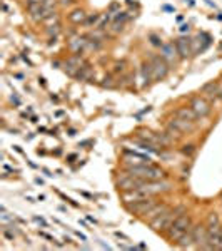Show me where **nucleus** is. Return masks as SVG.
I'll use <instances>...</instances> for the list:
<instances>
[{
  "label": "nucleus",
  "mask_w": 222,
  "mask_h": 251,
  "mask_svg": "<svg viewBox=\"0 0 222 251\" xmlns=\"http://www.w3.org/2000/svg\"><path fill=\"white\" fill-rule=\"evenodd\" d=\"M196 127H197V123L184 121V119L176 117V116H172L171 119L165 123V131H167L172 137H176L177 141H179L180 137L187 136V134H192V132L196 131Z\"/></svg>",
  "instance_id": "4"
},
{
  "label": "nucleus",
  "mask_w": 222,
  "mask_h": 251,
  "mask_svg": "<svg viewBox=\"0 0 222 251\" xmlns=\"http://www.w3.org/2000/svg\"><path fill=\"white\" fill-rule=\"evenodd\" d=\"M184 213H187V206H185V204L171 206V208L165 209L162 214H159L155 220H152L151 223H149V225H151V228L154 229V231L165 234V231L171 228L172 221H174L176 218L179 216V214H184Z\"/></svg>",
  "instance_id": "1"
},
{
  "label": "nucleus",
  "mask_w": 222,
  "mask_h": 251,
  "mask_svg": "<svg viewBox=\"0 0 222 251\" xmlns=\"http://www.w3.org/2000/svg\"><path fill=\"white\" fill-rule=\"evenodd\" d=\"M129 19V12H117V14L114 15V20H117V22H122L126 24Z\"/></svg>",
  "instance_id": "27"
},
{
  "label": "nucleus",
  "mask_w": 222,
  "mask_h": 251,
  "mask_svg": "<svg viewBox=\"0 0 222 251\" xmlns=\"http://www.w3.org/2000/svg\"><path fill=\"white\" fill-rule=\"evenodd\" d=\"M219 201H221V204H222V193H221V198H219Z\"/></svg>",
  "instance_id": "30"
},
{
  "label": "nucleus",
  "mask_w": 222,
  "mask_h": 251,
  "mask_svg": "<svg viewBox=\"0 0 222 251\" xmlns=\"http://www.w3.org/2000/svg\"><path fill=\"white\" fill-rule=\"evenodd\" d=\"M204 223L207 228H217V226H222V218L217 211H211L207 214V218H205Z\"/></svg>",
  "instance_id": "17"
},
{
  "label": "nucleus",
  "mask_w": 222,
  "mask_h": 251,
  "mask_svg": "<svg viewBox=\"0 0 222 251\" xmlns=\"http://www.w3.org/2000/svg\"><path fill=\"white\" fill-rule=\"evenodd\" d=\"M174 46L177 49V54H179L180 60L191 57L192 54V44H191V39L189 37H179L174 40Z\"/></svg>",
  "instance_id": "11"
},
{
  "label": "nucleus",
  "mask_w": 222,
  "mask_h": 251,
  "mask_svg": "<svg viewBox=\"0 0 222 251\" xmlns=\"http://www.w3.org/2000/svg\"><path fill=\"white\" fill-rule=\"evenodd\" d=\"M147 40H149V44H151V46H154V47H159V49H160V47L164 46L162 37H160L159 34H154V32L147 35Z\"/></svg>",
  "instance_id": "22"
},
{
  "label": "nucleus",
  "mask_w": 222,
  "mask_h": 251,
  "mask_svg": "<svg viewBox=\"0 0 222 251\" xmlns=\"http://www.w3.org/2000/svg\"><path fill=\"white\" fill-rule=\"evenodd\" d=\"M74 7H77V0H59V9L70 10Z\"/></svg>",
  "instance_id": "26"
},
{
  "label": "nucleus",
  "mask_w": 222,
  "mask_h": 251,
  "mask_svg": "<svg viewBox=\"0 0 222 251\" xmlns=\"http://www.w3.org/2000/svg\"><path fill=\"white\" fill-rule=\"evenodd\" d=\"M196 151H197V148H196V144H194V143L184 144L182 148H180V152H182L185 157H192L194 154H196Z\"/></svg>",
  "instance_id": "23"
},
{
  "label": "nucleus",
  "mask_w": 222,
  "mask_h": 251,
  "mask_svg": "<svg viewBox=\"0 0 222 251\" xmlns=\"http://www.w3.org/2000/svg\"><path fill=\"white\" fill-rule=\"evenodd\" d=\"M42 7L45 12H52L59 9V0H42Z\"/></svg>",
  "instance_id": "24"
},
{
  "label": "nucleus",
  "mask_w": 222,
  "mask_h": 251,
  "mask_svg": "<svg viewBox=\"0 0 222 251\" xmlns=\"http://www.w3.org/2000/svg\"><path fill=\"white\" fill-rule=\"evenodd\" d=\"M44 34H45L47 37H59V35L62 34V20L55 24H50V25H45L44 27Z\"/></svg>",
  "instance_id": "16"
},
{
  "label": "nucleus",
  "mask_w": 222,
  "mask_h": 251,
  "mask_svg": "<svg viewBox=\"0 0 222 251\" xmlns=\"http://www.w3.org/2000/svg\"><path fill=\"white\" fill-rule=\"evenodd\" d=\"M89 17V14H87V10L84 9V7H74V9H70L68 10V14H67V22L70 24V25H84V22H86V19Z\"/></svg>",
  "instance_id": "10"
},
{
  "label": "nucleus",
  "mask_w": 222,
  "mask_h": 251,
  "mask_svg": "<svg viewBox=\"0 0 222 251\" xmlns=\"http://www.w3.org/2000/svg\"><path fill=\"white\" fill-rule=\"evenodd\" d=\"M140 74H142L145 84H151L152 80H154V69H152L151 60H144V62L140 64Z\"/></svg>",
  "instance_id": "15"
},
{
  "label": "nucleus",
  "mask_w": 222,
  "mask_h": 251,
  "mask_svg": "<svg viewBox=\"0 0 222 251\" xmlns=\"http://www.w3.org/2000/svg\"><path fill=\"white\" fill-rule=\"evenodd\" d=\"M67 40H68V42H67V49L70 50V54L84 55V52L87 50L89 42H87L86 35L77 34V35H74V37H68Z\"/></svg>",
  "instance_id": "8"
},
{
  "label": "nucleus",
  "mask_w": 222,
  "mask_h": 251,
  "mask_svg": "<svg viewBox=\"0 0 222 251\" xmlns=\"http://www.w3.org/2000/svg\"><path fill=\"white\" fill-rule=\"evenodd\" d=\"M124 171L131 176L140 177V179L147 181H157V179H165L167 174L164 169L157 168V166L147 163V164H135V166H124Z\"/></svg>",
  "instance_id": "2"
},
{
  "label": "nucleus",
  "mask_w": 222,
  "mask_h": 251,
  "mask_svg": "<svg viewBox=\"0 0 222 251\" xmlns=\"http://www.w3.org/2000/svg\"><path fill=\"white\" fill-rule=\"evenodd\" d=\"M55 22H60V12L57 10H52V12H45L44 14V19H42V24L44 25H50V24H55Z\"/></svg>",
  "instance_id": "18"
},
{
  "label": "nucleus",
  "mask_w": 222,
  "mask_h": 251,
  "mask_svg": "<svg viewBox=\"0 0 222 251\" xmlns=\"http://www.w3.org/2000/svg\"><path fill=\"white\" fill-rule=\"evenodd\" d=\"M189 107L192 109L194 112H196V116L200 119H205V117H209L212 114V104L211 100L207 99V97H204L202 94H196L192 96L191 99H189Z\"/></svg>",
  "instance_id": "5"
},
{
  "label": "nucleus",
  "mask_w": 222,
  "mask_h": 251,
  "mask_svg": "<svg viewBox=\"0 0 222 251\" xmlns=\"http://www.w3.org/2000/svg\"><path fill=\"white\" fill-rule=\"evenodd\" d=\"M100 14H89V17L86 19V22H84V25L82 27H86V29H92V27H95L99 25V22H100Z\"/></svg>",
  "instance_id": "20"
},
{
  "label": "nucleus",
  "mask_w": 222,
  "mask_h": 251,
  "mask_svg": "<svg viewBox=\"0 0 222 251\" xmlns=\"http://www.w3.org/2000/svg\"><path fill=\"white\" fill-rule=\"evenodd\" d=\"M172 116L180 117V119H184V121H191V123H199V117L196 116V112H194L189 106H180V107H177L176 111L172 112Z\"/></svg>",
  "instance_id": "13"
},
{
  "label": "nucleus",
  "mask_w": 222,
  "mask_h": 251,
  "mask_svg": "<svg viewBox=\"0 0 222 251\" xmlns=\"http://www.w3.org/2000/svg\"><path fill=\"white\" fill-rule=\"evenodd\" d=\"M152 64V69H154V80H164L165 77L169 75V72H171V66H169L165 60L160 57V54H152L151 57H149Z\"/></svg>",
  "instance_id": "7"
},
{
  "label": "nucleus",
  "mask_w": 222,
  "mask_h": 251,
  "mask_svg": "<svg viewBox=\"0 0 222 251\" xmlns=\"http://www.w3.org/2000/svg\"><path fill=\"white\" fill-rule=\"evenodd\" d=\"M100 86L112 89V87H115V86H117V82H114V79H112L111 75H109V77H104V82H100Z\"/></svg>",
  "instance_id": "28"
},
{
  "label": "nucleus",
  "mask_w": 222,
  "mask_h": 251,
  "mask_svg": "<svg viewBox=\"0 0 222 251\" xmlns=\"http://www.w3.org/2000/svg\"><path fill=\"white\" fill-rule=\"evenodd\" d=\"M127 72V62L126 60H115L114 66H112V74L115 75H122Z\"/></svg>",
  "instance_id": "21"
},
{
  "label": "nucleus",
  "mask_w": 222,
  "mask_h": 251,
  "mask_svg": "<svg viewBox=\"0 0 222 251\" xmlns=\"http://www.w3.org/2000/svg\"><path fill=\"white\" fill-rule=\"evenodd\" d=\"M214 100H216V102H221L222 104V89H219V91H217V94H216V97H214ZM214 100H212V104H214Z\"/></svg>",
  "instance_id": "29"
},
{
  "label": "nucleus",
  "mask_w": 222,
  "mask_h": 251,
  "mask_svg": "<svg viewBox=\"0 0 222 251\" xmlns=\"http://www.w3.org/2000/svg\"><path fill=\"white\" fill-rule=\"evenodd\" d=\"M169 208H171V206H169V203H165V201H157V203L152 206V208L149 209L147 213L144 214L142 220H145L147 223H151L152 220H155V218L159 216V214H162L165 209H169Z\"/></svg>",
  "instance_id": "12"
},
{
  "label": "nucleus",
  "mask_w": 222,
  "mask_h": 251,
  "mask_svg": "<svg viewBox=\"0 0 222 251\" xmlns=\"http://www.w3.org/2000/svg\"><path fill=\"white\" fill-rule=\"evenodd\" d=\"M122 30H124V24L117 22V20H112V24H111V27H109L107 32H111L112 35H117V34H120Z\"/></svg>",
  "instance_id": "25"
},
{
  "label": "nucleus",
  "mask_w": 222,
  "mask_h": 251,
  "mask_svg": "<svg viewBox=\"0 0 222 251\" xmlns=\"http://www.w3.org/2000/svg\"><path fill=\"white\" fill-rule=\"evenodd\" d=\"M219 89L221 87H219V82H217V80H209V82H205L204 86L200 87V94H202L204 97H207V99L211 100V104H212L214 97H216Z\"/></svg>",
  "instance_id": "14"
},
{
  "label": "nucleus",
  "mask_w": 222,
  "mask_h": 251,
  "mask_svg": "<svg viewBox=\"0 0 222 251\" xmlns=\"http://www.w3.org/2000/svg\"><path fill=\"white\" fill-rule=\"evenodd\" d=\"M157 203V196H151V198H142V200H135V201H131L127 203V209L129 213L135 214V216H140L144 218V214L149 211Z\"/></svg>",
  "instance_id": "6"
},
{
  "label": "nucleus",
  "mask_w": 222,
  "mask_h": 251,
  "mask_svg": "<svg viewBox=\"0 0 222 251\" xmlns=\"http://www.w3.org/2000/svg\"><path fill=\"white\" fill-rule=\"evenodd\" d=\"M160 57H162L165 62L169 64V66H176L177 62L180 60L179 54H177V49L174 46V42H169V44H164L162 47H160Z\"/></svg>",
  "instance_id": "9"
},
{
  "label": "nucleus",
  "mask_w": 222,
  "mask_h": 251,
  "mask_svg": "<svg viewBox=\"0 0 222 251\" xmlns=\"http://www.w3.org/2000/svg\"><path fill=\"white\" fill-rule=\"evenodd\" d=\"M117 84H119L122 89H131L132 84H134V75L129 74V72H126V74H122L119 77V80H117Z\"/></svg>",
  "instance_id": "19"
},
{
  "label": "nucleus",
  "mask_w": 222,
  "mask_h": 251,
  "mask_svg": "<svg viewBox=\"0 0 222 251\" xmlns=\"http://www.w3.org/2000/svg\"><path fill=\"white\" fill-rule=\"evenodd\" d=\"M192 225H194V221H192V218L189 216L187 213L179 214V216L172 221L171 228L165 231V238H167V241L172 243V245H176V243L179 241L180 238H182L184 234L192 228Z\"/></svg>",
  "instance_id": "3"
}]
</instances>
